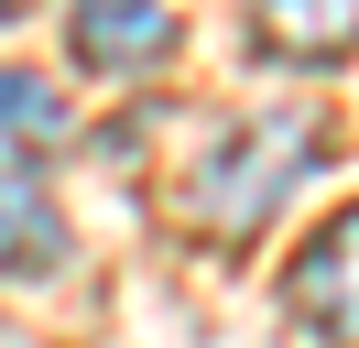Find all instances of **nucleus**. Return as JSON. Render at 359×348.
<instances>
[{
  "label": "nucleus",
  "mask_w": 359,
  "mask_h": 348,
  "mask_svg": "<svg viewBox=\"0 0 359 348\" xmlns=\"http://www.w3.org/2000/svg\"><path fill=\"white\" fill-rule=\"evenodd\" d=\"M316 152H327V120H316V109H250V120H229L218 142L185 163V196H175V207H185L196 239L250 250V239L272 229V207L316 174Z\"/></svg>",
  "instance_id": "1"
},
{
  "label": "nucleus",
  "mask_w": 359,
  "mask_h": 348,
  "mask_svg": "<svg viewBox=\"0 0 359 348\" xmlns=\"http://www.w3.org/2000/svg\"><path fill=\"white\" fill-rule=\"evenodd\" d=\"M283 304L316 326L327 348H359V207H337L327 229L294 250V272H283Z\"/></svg>",
  "instance_id": "2"
},
{
  "label": "nucleus",
  "mask_w": 359,
  "mask_h": 348,
  "mask_svg": "<svg viewBox=\"0 0 359 348\" xmlns=\"http://www.w3.org/2000/svg\"><path fill=\"white\" fill-rule=\"evenodd\" d=\"M66 55L88 76H153L175 55V0H66Z\"/></svg>",
  "instance_id": "3"
},
{
  "label": "nucleus",
  "mask_w": 359,
  "mask_h": 348,
  "mask_svg": "<svg viewBox=\"0 0 359 348\" xmlns=\"http://www.w3.org/2000/svg\"><path fill=\"white\" fill-rule=\"evenodd\" d=\"M66 207L33 174V152H0V283H55L66 272Z\"/></svg>",
  "instance_id": "4"
},
{
  "label": "nucleus",
  "mask_w": 359,
  "mask_h": 348,
  "mask_svg": "<svg viewBox=\"0 0 359 348\" xmlns=\"http://www.w3.org/2000/svg\"><path fill=\"white\" fill-rule=\"evenodd\" d=\"M250 44L272 65H348L359 55V0H250Z\"/></svg>",
  "instance_id": "5"
},
{
  "label": "nucleus",
  "mask_w": 359,
  "mask_h": 348,
  "mask_svg": "<svg viewBox=\"0 0 359 348\" xmlns=\"http://www.w3.org/2000/svg\"><path fill=\"white\" fill-rule=\"evenodd\" d=\"M0 130L11 142H66V98H44L33 76H0Z\"/></svg>",
  "instance_id": "6"
},
{
  "label": "nucleus",
  "mask_w": 359,
  "mask_h": 348,
  "mask_svg": "<svg viewBox=\"0 0 359 348\" xmlns=\"http://www.w3.org/2000/svg\"><path fill=\"white\" fill-rule=\"evenodd\" d=\"M22 11H33V0H0V33H11V22H22Z\"/></svg>",
  "instance_id": "7"
},
{
  "label": "nucleus",
  "mask_w": 359,
  "mask_h": 348,
  "mask_svg": "<svg viewBox=\"0 0 359 348\" xmlns=\"http://www.w3.org/2000/svg\"><path fill=\"white\" fill-rule=\"evenodd\" d=\"M0 348H33V337H22V326H11V316H0Z\"/></svg>",
  "instance_id": "8"
}]
</instances>
